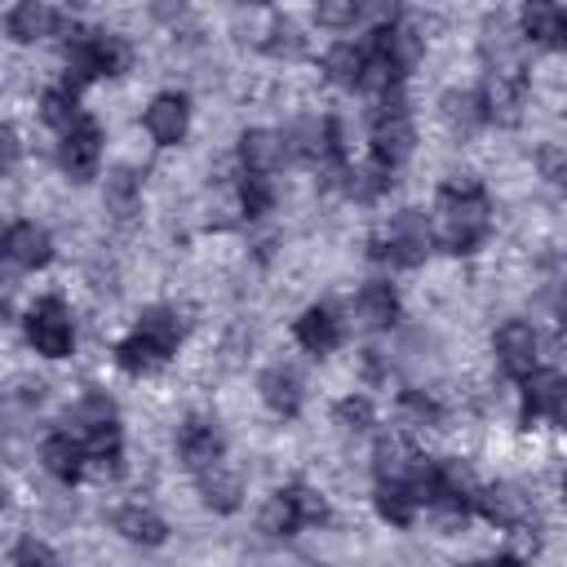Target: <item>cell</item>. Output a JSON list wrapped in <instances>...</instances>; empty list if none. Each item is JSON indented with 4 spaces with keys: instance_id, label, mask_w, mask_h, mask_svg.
<instances>
[{
    "instance_id": "31",
    "label": "cell",
    "mask_w": 567,
    "mask_h": 567,
    "mask_svg": "<svg viewBox=\"0 0 567 567\" xmlns=\"http://www.w3.org/2000/svg\"><path fill=\"white\" fill-rule=\"evenodd\" d=\"M102 208L115 221H133L142 213V173L128 164H115L102 173Z\"/></svg>"
},
{
    "instance_id": "12",
    "label": "cell",
    "mask_w": 567,
    "mask_h": 567,
    "mask_svg": "<svg viewBox=\"0 0 567 567\" xmlns=\"http://www.w3.org/2000/svg\"><path fill=\"white\" fill-rule=\"evenodd\" d=\"M350 319H354V328L368 332V337L394 332L399 319H403V292H399V284H394L385 270L372 275V279H363V284L354 288V297H350Z\"/></svg>"
},
{
    "instance_id": "40",
    "label": "cell",
    "mask_w": 567,
    "mask_h": 567,
    "mask_svg": "<svg viewBox=\"0 0 567 567\" xmlns=\"http://www.w3.org/2000/svg\"><path fill=\"white\" fill-rule=\"evenodd\" d=\"M4 563L9 567H53L58 563V549L49 540H40L35 532H22L9 549H4Z\"/></svg>"
},
{
    "instance_id": "46",
    "label": "cell",
    "mask_w": 567,
    "mask_h": 567,
    "mask_svg": "<svg viewBox=\"0 0 567 567\" xmlns=\"http://www.w3.org/2000/svg\"><path fill=\"white\" fill-rule=\"evenodd\" d=\"M549 182H554V186H558V195L567 199V155H563V164H558V173H554Z\"/></svg>"
},
{
    "instance_id": "20",
    "label": "cell",
    "mask_w": 567,
    "mask_h": 567,
    "mask_svg": "<svg viewBox=\"0 0 567 567\" xmlns=\"http://www.w3.org/2000/svg\"><path fill=\"white\" fill-rule=\"evenodd\" d=\"M190 487H195L199 505H204L208 514H217V518L239 514L244 501H248V478H244L239 465H230V456L217 461V465H208V470H199V474L190 478Z\"/></svg>"
},
{
    "instance_id": "3",
    "label": "cell",
    "mask_w": 567,
    "mask_h": 567,
    "mask_svg": "<svg viewBox=\"0 0 567 567\" xmlns=\"http://www.w3.org/2000/svg\"><path fill=\"white\" fill-rule=\"evenodd\" d=\"M439 252L434 244V213L421 204H403L390 213V221H381L368 235V257L394 275V270H421L430 257Z\"/></svg>"
},
{
    "instance_id": "7",
    "label": "cell",
    "mask_w": 567,
    "mask_h": 567,
    "mask_svg": "<svg viewBox=\"0 0 567 567\" xmlns=\"http://www.w3.org/2000/svg\"><path fill=\"white\" fill-rule=\"evenodd\" d=\"M137 124L155 151H177V146H186V137L195 128V97L177 84H164L142 102Z\"/></svg>"
},
{
    "instance_id": "30",
    "label": "cell",
    "mask_w": 567,
    "mask_h": 567,
    "mask_svg": "<svg viewBox=\"0 0 567 567\" xmlns=\"http://www.w3.org/2000/svg\"><path fill=\"white\" fill-rule=\"evenodd\" d=\"M257 49H261L270 62H301V58L310 53V35H306V27H301L292 13H275V18L261 27Z\"/></svg>"
},
{
    "instance_id": "9",
    "label": "cell",
    "mask_w": 567,
    "mask_h": 567,
    "mask_svg": "<svg viewBox=\"0 0 567 567\" xmlns=\"http://www.w3.org/2000/svg\"><path fill=\"white\" fill-rule=\"evenodd\" d=\"M474 518L487 523L492 532L501 536H532L536 532V505L532 496L509 483V478H496V483H478L474 492Z\"/></svg>"
},
{
    "instance_id": "1",
    "label": "cell",
    "mask_w": 567,
    "mask_h": 567,
    "mask_svg": "<svg viewBox=\"0 0 567 567\" xmlns=\"http://www.w3.org/2000/svg\"><path fill=\"white\" fill-rule=\"evenodd\" d=\"M430 213H434V244L443 257L452 261H470L487 248L492 230H496V204H492V190L478 173L470 168H456V173H443L439 186H434V199H430Z\"/></svg>"
},
{
    "instance_id": "37",
    "label": "cell",
    "mask_w": 567,
    "mask_h": 567,
    "mask_svg": "<svg viewBox=\"0 0 567 567\" xmlns=\"http://www.w3.org/2000/svg\"><path fill=\"white\" fill-rule=\"evenodd\" d=\"M279 492L292 501V509H297V518L306 523V532H319V527L332 523V501H328V492H323L319 483H310V478H288V483H279Z\"/></svg>"
},
{
    "instance_id": "13",
    "label": "cell",
    "mask_w": 567,
    "mask_h": 567,
    "mask_svg": "<svg viewBox=\"0 0 567 567\" xmlns=\"http://www.w3.org/2000/svg\"><path fill=\"white\" fill-rule=\"evenodd\" d=\"M425 452L416 443V434H408L403 425H377L372 430V447H368V470L372 478H408L416 483V474L425 470Z\"/></svg>"
},
{
    "instance_id": "35",
    "label": "cell",
    "mask_w": 567,
    "mask_h": 567,
    "mask_svg": "<svg viewBox=\"0 0 567 567\" xmlns=\"http://www.w3.org/2000/svg\"><path fill=\"white\" fill-rule=\"evenodd\" d=\"M235 195H239L244 226L266 221V217L279 208V182L266 177V173H239V168H235Z\"/></svg>"
},
{
    "instance_id": "23",
    "label": "cell",
    "mask_w": 567,
    "mask_h": 567,
    "mask_svg": "<svg viewBox=\"0 0 567 567\" xmlns=\"http://www.w3.org/2000/svg\"><path fill=\"white\" fill-rule=\"evenodd\" d=\"M368 501H372L377 523H385L394 532L416 527L421 514H425V501H421L416 483H408V478H372V496Z\"/></svg>"
},
{
    "instance_id": "28",
    "label": "cell",
    "mask_w": 567,
    "mask_h": 567,
    "mask_svg": "<svg viewBox=\"0 0 567 567\" xmlns=\"http://www.w3.org/2000/svg\"><path fill=\"white\" fill-rule=\"evenodd\" d=\"M115 421H120V403H115L102 385H84V390L71 399V408L62 412V425H66V430H75L80 439H89L93 430L115 425Z\"/></svg>"
},
{
    "instance_id": "17",
    "label": "cell",
    "mask_w": 567,
    "mask_h": 567,
    "mask_svg": "<svg viewBox=\"0 0 567 567\" xmlns=\"http://www.w3.org/2000/svg\"><path fill=\"white\" fill-rule=\"evenodd\" d=\"M284 164H292V151H288V133L275 128V124H248L235 133V168L239 173H266V177H279Z\"/></svg>"
},
{
    "instance_id": "26",
    "label": "cell",
    "mask_w": 567,
    "mask_h": 567,
    "mask_svg": "<svg viewBox=\"0 0 567 567\" xmlns=\"http://www.w3.org/2000/svg\"><path fill=\"white\" fill-rule=\"evenodd\" d=\"M84 115H89V106H84V89L66 84V80L44 84V89H40V97H35V120H40L53 137H58V133H66V128H75Z\"/></svg>"
},
{
    "instance_id": "36",
    "label": "cell",
    "mask_w": 567,
    "mask_h": 567,
    "mask_svg": "<svg viewBox=\"0 0 567 567\" xmlns=\"http://www.w3.org/2000/svg\"><path fill=\"white\" fill-rule=\"evenodd\" d=\"M558 18H563V0H518V13H514L527 49H545V53L554 44Z\"/></svg>"
},
{
    "instance_id": "24",
    "label": "cell",
    "mask_w": 567,
    "mask_h": 567,
    "mask_svg": "<svg viewBox=\"0 0 567 567\" xmlns=\"http://www.w3.org/2000/svg\"><path fill=\"white\" fill-rule=\"evenodd\" d=\"M363 71H368V40H363V35H337V40L323 44V53H319V75H323L332 89L359 93Z\"/></svg>"
},
{
    "instance_id": "43",
    "label": "cell",
    "mask_w": 567,
    "mask_h": 567,
    "mask_svg": "<svg viewBox=\"0 0 567 567\" xmlns=\"http://www.w3.org/2000/svg\"><path fill=\"white\" fill-rule=\"evenodd\" d=\"M545 425H549L554 434H567V385H563V394L554 399V408H549V416H545Z\"/></svg>"
},
{
    "instance_id": "34",
    "label": "cell",
    "mask_w": 567,
    "mask_h": 567,
    "mask_svg": "<svg viewBox=\"0 0 567 567\" xmlns=\"http://www.w3.org/2000/svg\"><path fill=\"white\" fill-rule=\"evenodd\" d=\"M257 532H261V540H270V545H292L297 536H306V523L297 518L292 501L275 487V492L257 505Z\"/></svg>"
},
{
    "instance_id": "44",
    "label": "cell",
    "mask_w": 567,
    "mask_h": 567,
    "mask_svg": "<svg viewBox=\"0 0 567 567\" xmlns=\"http://www.w3.org/2000/svg\"><path fill=\"white\" fill-rule=\"evenodd\" d=\"M0 133H4V173H13V164H18V155H22V142H18V128H13V124H4Z\"/></svg>"
},
{
    "instance_id": "4",
    "label": "cell",
    "mask_w": 567,
    "mask_h": 567,
    "mask_svg": "<svg viewBox=\"0 0 567 567\" xmlns=\"http://www.w3.org/2000/svg\"><path fill=\"white\" fill-rule=\"evenodd\" d=\"M18 328H22L27 350L35 359H44V363H66L80 350V323H75V310H71V301L62 292L31 297L22 319H18Z\"/></svg>"
},
{
    "instance_id": "25",
    "label": "cell",
    "mask_w": 567,
    "mask_h": 567,
    "mask_svg": "<svg viewBox=\"0 0 567 567\" xmlns=\"http://www.w3.org/2000/svg\"><path fill=\"white\" fill-rule=\"evenodd\" d=\"M563 385H567V372L563 368H549V363H540L532 377H523L514 385V394H518V425L523 430L545 425V416H549L554 399L563 394Z\"/></svg>"
},
{
    "instance_id": "27",
    "label": "cell",
    "mask_w": 567,
    "mask_h": 567,
    "mask_svg": "<svg viewBox=\"0 0 567 567\" xmlns=\"http://www.w3.org/2000/svg\"><path fill=\"white\" fill-rule=\"evenodd\" d=\"M133 328L146 332L151 341H159L168 354H177L182 341H186V332H190V319H186V310L177 301H151V306H142L133 315Z\"/></svg>"
},
{
    "instance_id": "33",
    "label": "cell",
    "mask_w": 567,
    "mask_h": 567,
    "mask_svg": "<svg viewBox=\"0 0 567 567\" xmlns=\"http://www.w3.org/2000/svg\"><path fill=\"white\" fill-rule=\"evenodd\" d=\"M332 425L350 439H372V430L381 425V408L377 399L368 394V385L359 390H346L341 399H332Z\"/></svg>"
},
{
    "instance_id": "48",
    "label": "cell",
    "mask_w": 567,
    "mask_h": 567,
    "mask_svg": "<svg viewBox=\"0 0 567 567\" xmlns=\"http://www.w3.org/2000/svg\"><path fill=\"white\" fill-rule=\"evenodd\" d=\"M558 501H563V509H567V470H563V478H558Z\"/></svg>"
},
{
    "instance_id": "39",
    "label": "cell",
    "mask_w": 567,
    "mask_h": 567,
    "mask_svg": "<svg viewBox=\"0 0 567 567\" xmlns=\"http://www.w3.org/2000/svg\"><path fill=\"white\" fill-rule=\"evenodd\" d=\"M408 22L403 0H363L359 4V35H385Z\"/></svg>"
},
{
    "instance_id": "19",
    "label": "cell",
    "mask_w": 567,
    "mask_h": 567,
    "mask_svg": "<svg viewBox=\"0 0 567 567\" xmlns=\"http://www.w3.org/2000/svg\"><path fill=\"white\" fill-rule=\"evenodd\" d=\"M106 523H111V532H115L124 545H133V549H164V545L173 540V523H168L155 505H146V501H120V505L106 514Z\"/></svg>"
},
{
    "instance_id": "8",
    "label": "cell",
    "mask_w": 567,
    "mask_h": 567,
    "mask_svg": "<svg viewBox=\"0 0 567 567\" xmlns=\"http://www.w3.org/2000/svg\"><path fill=\"white\" fill-rule=\"evenodd\" d=\"M173 456L182 465L186 478H195L199 470L217 465L230 456V439H226V425L213 416V412H186L173 430Z\"/></svg>"
},
{
    "instance_id": "11",
    "label": "cell",
    "mask_w": 567,
    "mask_h": 567,
    "mask_svg": "<svg viewBox=\"0 0 567 567\" xmlns=\"http://www.w3.org/2000/svg\"><path fill=\"white\" fill-rule=\"evenodd\" d=\"M474 89H478L487 128H518L523 124V115H527V71L483 66Z\"/></svg>"
},
{
    "instance_id": "41",
    "label": "cell",
    "mask_w": 567,
    "mask_h": 567,
    "mask_svg": "<svg viewBox=\"0 0 567 567\" xmlns=\"http://www.w3.org/2000/svg\"><path fill=\"white\" fill-rule=\"evenodd\" d=\"M540 310H545V319L558 328V332H567V279H549L545 288H540Z\"/></svg>"
},
{
    "instance_id": "16",
    "label": "cell",
    "mask_w": 567,
    "mask_h": 567,
    "mask_svg": "<svg viewBox=\"0 0 567 567\" xmlns=\"http://www.w3.org/2000/svg\"><path fill=\"white\" fill-rule=\"evenodd\" d=\"M35 465L58 483V487H80L89 483V447L75 430L58 425L35 443Z\"/></svg>"
},
{
    "instance_id": "10",
    "label": "cell",
    "mask_w": 567,
    "mask_h": 567,
    "mask_svg": "<svg viewBox=\"0 0 567 567\" xmlns=\"http://www.w3.org/2000/svg\"><path fill=\"white\" fill-rule=\"evenodd\" d=\"M492 359H496L501 377L518 385L523 377H532V372L545 363V359H540V328H536L532 319H523V315L501 319V323L492 328Z\"/></svg>"
},
{
    "instance_id": "18",
    "label": "cell",
    "mask_w": 567,
    "mask_h": 567,
    "mask_svg": "<svg viewBox=\"0 0 567 567\" xmlns=\"http://www.w3.org/2000/svg\"><path fill=\"white\" fill-rule=\"evenodd\" d=\"M257 399L275 421H297L306 412V377L297 363L275 359L257 372Z\"/></svg>"
},
{
    "instance_id": "47",
    "label": "cell",
    "mask_w": 567,
    "mask_h": 567,
    "mask_svg": "<svg viewBox=\"0 0 567 567\" xmlns=\"http://www.w3.org/2000/svg\"><path fill=\"white\" fill-rule=\"evenodd\" d=\"M235 4H239V9H275L279 0H235Z\"/></svg>"
},
{
    "instance_id": "42",
    "label": "cell",
    "mask_w": 567,
    "mask_h": 567,
    "mask_svg": "<svg viewBox=\"0 0 567 567\" xmlns=\"http://www.w3.org/2000/svg\"><path fill=\"white\" fill-rule=\"evenodd\" d=\"M359 377H363V385L368 390H381V385H390V354H381V350H363V359H359Z\"/></svg>"
},
{
    "instance_id": "21",
    "label": "cell",
    "mask_w": 567,
    "mask_h": 567,
    "mask_svg": "<svg viewBox=\"0 0 567 567\" xmlns=\"http://www.w3.org/2000/svg\"><path fill=\"white\" fill-rule=\"evenodd\" d=\"M173 359H177V354H168L159 341H151L146 332H137L133 323L111 341V368H115L120 377H128V381H151V377H159Z\"/></svg>"
},
{
    "instance_id": "5",
    "label": "cell",
    "mask_w": 567,
    "mask_h": 567,
    "mask_svg": "<svg viewBox=\"0 0 567 567\" xmlns=\"http://www.w3.org/2000/svg\"><path fill=\"white\" fill-rule=\"evenodd\" d=\"M363 155L385 164L390 173H403V164L416 155V115L408 106V93H390L368 106Z\"/></svg>"
},
{
    "instance_id": "45",
    "label": "cell",
    "mask_w": 567,
    "mask_h": 567,
    "mask_svg": "<svg viewBox=\"0 0 567 567\" xmlns=\"http://www.w3.org/2000/svg\"><path fill=\"white\" fill-rule=\"evenodd\" d=\"M549 53H563V58H567V4H563V18H558V31H554Z\"/></svg>"
},
{
    "instance_id": "2",
    "label": "cell",
    "mask_w": 567,
    "mask_h": 567,
    "mask_svg": "<svg viewBox=\"0 0 567 567\" xmlns=\"http://www.w3.org/2000/svg\"><path fill=\"white\" fill-rule=\"evenodd\" d=\"M133 62H137L133 40L124 31H115V27H80L62 44V80L75 84V89L124 80L133 71Z\"/></svg>"
},
{
    "instance_id": "14",
    "label": "cell",
    "mask_w": 567,
    "mask_h": 567,
    "mask_svg": "<svg viewBox=\"0 0 567 567\" xmlns=\"http://www.w3.org/2000/svg\"><path fill=\"white\" fill-rule=\"evenodd\" d=\"M0 252H4V261L13 270L40 275V270H49L58 261V235L35 217H13L4 226V235H0Z\"/></svg>"
},
{
    "instance_id": "38",
    "label": "cell",
    "mask_w": 567,
    "mask_h": 567,
    "mask_svg": "<svg viewBox=\"0 0 567 567\" xmlns=\"http://www.w3.org/2000/svg\"><path fill=\"white\" fill-rule=\"evenodd\" d=\"M359 4L363 0H310V22L328 35H350L359 31Z\"/></svg>"
},
{
    "instance_id": "15",
    "label": "cell",
    "mask_w": 567,
    "mask_h": 567,
    "mask_svg": "<svg viewBox=\"0 0 567 567\" xmlns=\"http://www.w3.org/2000/svg\"><path fill=\"white\" fill-rule=\"evenodd\" d=\"M292 341L301 354L310 359H328L346 346V310H337L332 301H310L297 310L292 319Z\"/></svg>"
},
{
    "instance_id": "32",
    "label": "cell",
    "mask_w": 567,
    "mask_h": 567,
    "mask_svg": "<svg viewBox=\"0 0 567 567\" xmlns=\"http://www.w3.org/2000/svg\"><path fill=\"white\" fill-rule=\"evenodd\" d=\"M443 421H447V412H443V403H439L430 390H421V385H403V390L394 394V425H403L408 434L443 430Z\"/></svg>"
},
{
    "instance_id": "22",
    "label": "cell",
    "mask_w": 567,
    "mask_h": 567,
    "mask_svg": "<svg viewBox=\"0 0 567 567\" xmlns=\"http://www.w3.org/2000/svg\"><path fill=\"white\" fill-rule=\"evenodd\" d=\"M62 13L53 0H13L4 9V40L13 49H35L44 40H58Z\"/></svg>"
},
{
    "instance_id": "6",
    "label": "cell",
    "mask_w": 567,
    "mask_h": 567,
    "mask_svg": "<svg viewBox=\"0 0 567 567\" xmlns=\"http://www.w3.org/2000/svg\"><path fill=\"white\" fill-rule=\"evenodd\" d=\"M53 164H58L62 182H71V186L102 182V173H106V128L93 111L75 128L53 137Z\"/></svg>"
},
{
    "instance_id": "29",
    "label": "cell",
    "mask_w": 567,
    "mask_h": 567,
    "mask_svg": "<svg viewBox=\"0 0 567 567\" xmlns=\"http://www.w3.org/2000/svg\"><path fill=\"white\" fill-rule=\"evenodd\" d=\"M434 115L447 133H474V128H487L483 120V102H478V89L474 84H452L434 97Z\"/></svg>"
}]
</instances>
